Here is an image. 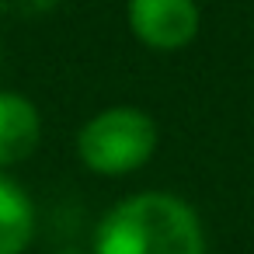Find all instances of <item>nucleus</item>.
Segmentation results:
<instances>
[{"instance_id": "obj_1", "label": "nucleus", "mask_w": 254, "mask_h": 254, "mask_svg": "<svg viewBox=\"0 0 254 254\" xmlns=\"http://www.w3.org/2000/svg\"><path fill=\"white\" fill-rule=\"evenodd\" d=\"M91 254H209V247L191 202L174 191H136L98 219Z\"/></svg>"}, {"instance_id": "obj_2", "label": "nucleus", "mask_w": 254, "mask_h": 254, "mask_svg": "<svg viewBox=\"0 0 254 254\" xmlns=\"http://www.w3.org/2000/svg\"><path fill=\"white\" fill-rule=\"evenodd\" d=\"M160 129L136 105H112L91 115L77 132V157L91 174L126 178L150 164L157 153Z\"/></svg>"}, {"instance_id": "obj_3", "label": "nucleus", "mask_w": 254, "mask_h": 254, "mask_svg": "<svg viewBox=\"0 0 254 254\" xmlns=\"http://www.w3.org/2000/svg\"><path fill=\"white\" fill-rule=\"evenodd\" d=\"M126 25L139 46L153 53H178L198 39V0H126Z\"/></svg>"}, {"instance_id": "obj_4", "label": "nucleus", "mask_w": 254, "mask_h": 254, "mask_svg": "<svg viewBox=\"0 0 254 254\" xmlns=\"http://www.w3.org/2000/svg\"><path fill=\"white\" fill-rule=\"evenodd\" d=\"M39 139H42V115L35 101L18 91H0V171L28 160Z\"/></svg>"}, {"instance_id": "obj_5", "label": "nucleus", "mask_w": 254, "mask_h": 254, "mask_svg": "<svg viewBox=\"0 0 254 254\" xmlns=\"http://www.w3.org/2000/svg\"><path fill=\"white\" fill-rule=\"evenodd\" d=\"M35 237V202L7 174H0V254H25Z\"/></svg>"}, {"instance_id": "obj_6", "label": "nucleus", "mask_w": 254, "mask_h": 254, "mask_svg": "<svg viewBox=\"0 0 254 254\" xmlns=\"http://www.w3.org/2000/svg\"><path fill=\"white\" fill-rule=\"evenodd\" d=\"M60 254H84V251H73V247H70V251H60Z\"/></svg>"}]
</instances>
